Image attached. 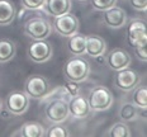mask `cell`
<instances>
[{
	"label": "cell",
	"mask_w": 147,
	"mask_h": 137,
	"mask_svg": "<svg viewBox=\"0 0 147 137\" xmlns=\"http://www.w3.org/2000/svg\"><path fill=\"white\" fill-rule=\"evenodd\" d=\"M89 74H90V63L81 56L71 57L63 66V75L70 81L80 84L89 78Z\"/></svg>",
	"instance_id": "6da1fadb"
},
{
	"label": "cell",
	"mask_w": 147,
	"mask_h": 137,
	"mask_svg": "<svg viewBox=\"0 0 147 137\" xmlns=\"http://www.w3.org/2000/svg\"><path fill=\"white\" fill-rule=\"evenodd\" d=\"M85 46H86V36L81 33H75L74 36L69 37L67 48L72 56H84L85 55Z\"/></svg>",
	"instance_id": "e0dca14e"
},
{
	"label": "cell",
	"mask_w": 147,
	"mask_h": 137,
	"mask_svg": "<svg viewBox=\"0 0 147 137\" xmlns=\"http://www.w3.org/2000/svg\"><path fill=\"white\" fill-rule=\"evenodd\" d=\"M132 95V103L137 108L146 111L147 108V88L146 85H137L133 89Z\"/></svg>",
	"instance_id": "44dd1931"
},
{
	"label": "cell",
	"mask_w": 147,
	"mask_h": 137,
	"mask_svg": "<svg viewBox=\"0 0 147 137\" xmlns=\"http://www.w3.org/2000/svg\"><path fill=\"white\" fill-rule=\"evenodd\" d=\"M107 52V42L103 37L98 34L86 36V46H85V53L90 57L98 59L104 56Z\"/></svg>",
	"instance_id": "5bb4252c"
},
{
	"label": "cell",
	"mask_w": 147,
	"mask_h": 137,
	"mask_svg": "<svg viewBox=\"0 0 147 137\" xmlns=\"http://www.w3.org/2000/svg\"><path fill=\"white\" fill-rule=\"evenodd\" d=\"M24 91L29 98L43 99L47 98L52 93L51 84L45 76L42 75H30L27 78L24 84Z\"/></svg>",
	"instance_id": "277c9868"
},
{
	"label": "cell",
	"mask_w": 147,
	"mask_h": 137,
	"mask_svg": "<svg viewBox=\"0 0 147 137\" xmlns=\"http://www.w3.org/2000/svg\"><path fill=\"white\" fill-rule=\"evenodd\" d=\"M88 103L91 111L94 112H104L112 108L114 98H113V93L110 91L109 88L104 86V85H98L94 86L93 89L89 91L88 95Z\"/></svg>",
	"instance_id": "7a4b0ae2"
},
{
	"label": "cell",
	"mask_w": 147,
	"mask_h": 137,
	"mask_svg": "<svg viewBox=\"0 0 147 137\" xmlns=\"http://www.w3.org/2000/svg\"><path fill=\"white\" fill-rule=\"evenodd\" d=\"M107 63L112 70L119 71V70L129 67L132 63V57L124 48H113L107 55Z\"/></svg>",
	"instance_id": "30bf717a"
},
{
	"label": "cell",
	"mask_w": 147,
	"mask_h": 137,
	"mask_svg": "<svg viewBox=\"0 0 147 137\" xmlns=\"http://www.w3.org/2000/svg\"><path fill=\"white\" fill-rule=\"evenodd\" d=\"M22 7L27 10H42L46 5V0H20Z\"/></svg>",
	"instance_id": "d4e9b609"
},
{
	"label": "cell",
	"mask_w": 147,
	"mask_h": 137,
	"mask_svg": "<svg viewBox=\"0 0 147 137\" xmlns=\"http://www.w3.org/2000/svg\"><path fill=\"white\" fill-rule=\"evenodd\" d=\"M5 108L10 114L22 115L29 108V97L22 90L10 91L5 98Z\"/></svg>",
	"instance_id": "52a82bcc"
},
{
	"label": "cell",
	"mask_w": 147,
	"mask_h": 137,
	"mask_svg": "<svg viewBox=\"0 0 147 137\" xmlns=\"http://www.w3.org/2000/svg\"><path fill=\"white\" fill-rule=\"evenodd\" d=\"M91 7L98 11H105L117 5L118 0H90Z\"/></svg>",
	"instance_id": "cb8c5ba5"
},
{
	"label": "cell",
	"mask_w": 147,
	"mask_h": 137,
	"mask_svg": "<svg viewBox=\"0 0 147 137\" xmlns=\"http://www.w3.org/2000/svg\"><path fill=\"white\" fill-rule=\"evenodd\" d=\"M127 41L132 47L140 42L147 41L146 22H143L142 19L131 20L127 27Z\"/></svg>",
	"instance_id": "8fae6325"
},
{
	"label": "cell",
	"mask_w": 147,
	"mask_h": 137,
	"mask_svg": "<svg viewBox=\"0 0 147 137\" xmlns=\"http://www.w3.org/2000/svg\"><path fill=\"white\" fill-rule=\"evenodd\" d=\"M45 136L47 137H69L70 132L66 127L61 126V123H52L46 131Z\"/></svg>",
	"instance_id": "603a6c76"
},
{
	"label": "cell",
	"mask_w": 147,
	"mask_h": 137,
	"mask_svg": "<svg viewBox=\"0 0 147 137\" xmlns=\"http://www.w3.org/2000/svg\"><path fill=\"white\" fill-rule=\"evenodd\" d=\"M43 10L51 17H60L71 11V0H46Z\"/></svg>",
	"instance_id": "9a60e30c"
},
{
	"label": "cell",
	"mask_w": 147,
	"mask_h": 137,
	"mask_svg": "<svg viewBox=\"0 0 147 137\" xmlns=\"http://www.w3.org/2000/svg\"><path fill=\"white\" fill-rule=\"evenodd\" d=\"M104 17L103 20L105 23L107 27L113 29H119L123 28L127 24V13L124 11V9L119 8V7H113L108 9V10L103 11Z\"/></svg>",
	"instance_id": "7c38bea8"
},
{
	"label": "cell",
	"mask_w": 147,
	"mask_h": 137,
	"mask_svg": "<svg viewBox=\"0 0 147 137\" xmlns=\"http://www.w3.org/2000/svg\"><path fill=\"white\" fill-rule=\"evenodd\" d=\"M79 1H86V0H79Z\"/></svg>",
	"instance_id": "f546056e"
},
{
	"label": "cell",
	"mask_w": 147,
	"mask_h": 137,
	"mask_svg": "<svg viewBox=\"0 0 147 137\" xmlns=\"http://www.w3.org/2000/svg\"><path fill=\"white\" fill-rule=\"evenodd\" d=\"M107 135L110 137H131L132 136V132H131V128L127 123L118 122V123H114L110 127L109 132Z\"/></svg>",
	"instance_id": "7402d4cb"
},
{
	"label": "cell",
	"mask_w": 147,
	"mask_h": 137,
	"mask_svg": "<svg viewBox=\"0 0 147 137\" xmlns=\"http://www.w3.org/2000/svg\"><path fill=\"white\" fill-rule=\"evenodd\" d=\"M27 52L33 62L43 63L52 59L53 47L47 39H38V41H33L32 43H29Z\"/></svg>",
	"instance_id": "ba28073f"
},
{
	"label": "cell",
	"mask_w": 147,
	"mask_h": 137,
	"mask_svg": "<svg viewBox=\"0 0 147 137\" xmlns=\"http://www.w3.org/2000/svg\"><path fill=\"white\" fill-rule=\"evenodd\" d=\"M45 114L51 123H63L70 117L69 102L63 97L51 99L45 108Z\"/></svg>",
	"instance_id": "5b68a950"
},
{
	"label": "cell",
	"mask_w": 147,
	"mask_h": 137,
	"mask_svg": "<svg viewBox=\"0 0 147 137\" xmlns=\"http://www.w3.org/2000/svg\"><path fill=\"white\" fill-rule=\"evenodd\" d=\"M114 85L122 91H131L133 90L137 85L141 84V75L134 70L131 69H123L117 71L114 75Z\"/></svg>",
	"instance_id": "9c48e42d"
},
{
	"label": "cell",
	"mask_w": 147,
	"mask_h": 137,
	"mask_svg": "<svg viewBox=\"0 0 147 137\" xmlns=\"http://www.w3.org/2000/svg\"><path fill=\"white\" fill-rule=\"evenodd\" d=\"M146 45H147V41L145 42H140V43L134 45L133 48H134V53L136 56L138 57V60L146 62L147 61V51H146Z\"/></svg>",
	"instance_id": "4316f807"
},
{
	"label": "cell",
	"mask_w": 147,
	"mask_h": 137,
	"mask_svg": "<svg viewBox=\"0 0 147 137\" xmlns=\"http://www.w3.org/2000/svg\"><path fill=\"white\" fill-rule=\"evenodd\" d=\"M23 30L27 37L32 38L33 41H38V39H47L51 36L53 28L48 19L43 17H33L26 22Z\"/></svg>",
	"instance_id": "3957f363"
},
{
	"label": "cell",
	"mask_w": 147,
	"mask_h": 137,
	"mask_svg": "<svg viewBox=\"0 0 147 137\" xmlns=\"http://www.w3.org/2000/svg\"><path fill=\"white\" fill-rule=\"evenodd\" d=\"M1 109H3V100L0 98V112H1Z\"/></svg>",
	"instance_id": "f1b7e54d"
},
{
	"label": "cell",
	"mask_w": 147,
	"mask_h": 137,
	"mask_svg": "<svg viewBox=\"0 0 147 137\" xmlns=\"http://www.w3.org/2000/svg\"><path fill=\"white\" fill-rule=\"evenodd\" d=\"M137 107L133 103L124 102L119 107V117L123 122H131L134 121L138 117V112H137Z\"/></svg>",
	"instance_id": "ffe728a7"
},
{
	"label": "cell",
	"mask_w": 147,
	"mask_h": 137,
	"mask_svg": "<svg viewBox=\"0 0 147 137\" xmlns=\"http://www.w3.org/2000/svg\"><path fill=\"white\" fill-rule=\"evenodd\" d=\"M62 89L66 93L67 97H74V95L80 94V85H79V83H75V81L67 80L65 83V85H63Z\"/></svg>",
	"instance_id": "484cf974"
},
{
	"label": "cell",
	"mask_w": 147,
	"mask_h": 137,
	"mask_svg": "<svg viewBox=\"0 0 147 137\" xmlns=\"http://www.w3.org/2000/svg\"><path fill=\"white\" fill-rule=\"evenodd\" d=\"M133 9L138 11H146L147 9V0H129Z\"/></svg>",
	"instance_id": "83f0119b"
},
{
	"label": "cell",
	"mask_w": 147,
	"mask_h": 137,
	"mask_svg": "<svg viewBox=\"0 0 147 137\" xmlns=\"http://www.w3.org/2000/svg\"><path fill=\"white\" fill-rule=\"evenodd\" d=\"M17 17V9L10 0H0V26H9Z\"/></svg>",
	"instance_id": "2e32d148"
},
{
	"label": "cell",
	"mask_w": 147,
	"mask_h": 137,
	"mask_svg": "<svg viewBox=\"0 0 147 137\" xmlns=\"http://www.w3.org/2000/svg\"><path fill=\"white\" fill-rule=\"evenodd\" d=\"M52 28L56 30V33H59L61 37L69 38L79 32L80 22H79L78 17L70 11V13L60 15V17H55Z\"/></svg>",
	"instance_id": "8992f818"
},
{
	"label": "cell",
	"mask_w": 147,
	"mask_h": 137,
	"mask_svg": "<svg viewBox=\"0 0 147 137\" xmlns=\"http://www.w3.org/2000/svg\"><path fill=\"white\" fill-rule=\"evenodd\" d=\"M46 128L39 122H27L19 128V132H15V136L24 137H43Z\"/></svg>",
	"instance_id": "ac0fdd59"
},
{
	"label": "cell",
	"mask_w": 147,
	"mask_h": 137,
	"mask_svg": "<svg viewBox=\"0 0 147 137\" xmlns=\"http://www.w3.org/2000/svg\"><path fill=\"white\" fill-rule=\"evenodd\" d=\"M17 53V45L9 38L0 39V63L11 61Z\"/></svg>",
	"instance_id": "d6986e66"
},
{
	"label": "cell",
	"mask_w": 147,
	"mask_h": 137,
	"mask_svg": "<svg viewBox=\"0 0 147 137\" xmlns=\"http://www.w3.org/2000/svg\"><path fill=\"white\" fill-rule=\"evenodd\" d=\"M90 107H89L88 99L84 98L82 95L78 94V95L70 97L69 100V113L71 117L76 118V119H82V118L88 117L90 113Z\"/></svg>",
	"instance_id": "4fadbf2b"
}]
</instances>
